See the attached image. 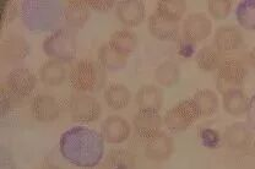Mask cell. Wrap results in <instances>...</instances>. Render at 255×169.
<instances>
[{
  "label": "cell",
  "mask_w": 255,
  "mask_h": 169,
  "mask_svg": "<svg viewBox=\"0 0 255 169\" xmlns=\"http://www.w3.org/2000/svg\"><path fill=\"white\" fill-rule=\"evenodd\" d=\"M105 69L91 59L79 60L69 73V83L79 93H90L102 88L105 84Z\"/></svg>",
  "instance_id": "1"
},
{
  "label": "cell",
  "mask_w": 255,
  "mask_h": 169,
  "mask_svg": "<svg viewBox=\"0 0 255 169\" xmlns=\"http://www.w3.org/2000/svg\"><path fill=\"white\" fill-rule=\"evenodd\" d=\"M43 51L50 59L68 63L76 55L75 34L69 30H58L44 39Z\"/></svg>",
  "instance_id": "2"
},
{
  "label": "cell",
  "mask_w": 255,
  "mask_h": 169,
  "mask_svg": "<svg viewBox=\"0 0 255 169\" xmlns=\"http://www.w3.org/2000/svg\"><path fill=\"white\" fill-rule=\"evenodd\" d=\"M199 118H200V114H199L194 102L189 98L172 107L164 114L163 124L171 131L178 133V131L187 130L191 124Z\"/></svg>",
  "instance_id": "3"
},
{
  "label": "cell",
  "mask_w": 255,
  "mask_h": 169,
  "mask_svg": "<svg viewBox=\"0 0 255 169\" xmlns=\"http://www.w3.org/2000/svg\"><path fill=\"white\" fill-rule=\"evenodd\" d=\"M247 76V68L237 59H226L217 70V89L226 93L232 89L242 88Z\"/></svg>",
  "instance_id": "4"
},
{
  "label": "cell",
  "mask_w": 255,
  "mask_h": 169,
  "mask_svg": "<svg viewBox=\"0 0 255 169\" xmlns=\"http://www.w3.org/2000/svg\"><path fill=\"white\" fill-rule=\"evenodd\" d=\"M69 109H70L71 119L81 123H91L97 120L102 114L100 102L95 97L90 96L89 93H79V92L71 97Z\"/></svg>",
  "instance_id": "5"
},
{
  "label": "cell",
  "mask_w": 255,
  "mask_h": 169,
  "mask_svg": "<svg viewBox=\"0 0 255 169\" xmlns=\"http://www.w3.org/2000/svg\"><path fill=\"white\" fill-rule=\"evenodd\" d=\"M212 32V22L204 12H195L188 15L183 21L182 34L183 38L191 43L205 41Z\"/></svg>",
  "instance_id": "6"
},
{
  "label": "cell",
  "mask_w": 255,
  "mask_h": 169,
  "mask_svg": "<svg viewBox=\"0 0 255 169\" xmlns=\"http://www.w3.org/2000/svg\"><path fill=\"white\" fill-rule=\"evenodd\" d=\"M36 84V75L26 68L15 69L7 76V88L20 99H23L30 96L32 92H33Z\"/></svg>",
  "instance_id": "7"
},
{
  "label": "cell",
  "mask_w": 255,
  "mask_h": 169,
  "mask_svg": "<svg viewBox=\"0 0 255 169\" xmlns=\"http://www.w3.org/2000/svg\"><path fill=\"white\" fill-rule=\"evenodd\" d=\"M131 126L121 115H111L106 119L101 126V135L108 144L118 145L129 139Z\"/></svg>",
  "instance_id": "8"
},
{
  "label": "cell",
  "mask_w": 255,
  "mask_h": 169,
  "mask_svg": "<svg viewBox=\"0 0 255 169\" xmlns=\"http://www.w3.org/2000/svg\"><path fill=\"white\" fill-rule=\"evenodd\" d=\"M174 151V141L163 131L146 140L143 153L151 161H167Z\"/></svg>",
  "instance_id": "9"
},
{
  "label": "cell",
  "mask_w": 255,
  "mask_h": 169,
  "mask_svg": "<svg viewBox=\"0 0 255 169\" xmlns=\"http://www.w3.org/2000/svg\"><path fill=\"white\" fill-rule=\"evenodd\" d=\"M116 15L126 27H136L146 17L145 4L139 0H123L117 2Z\"/></svg>",
  "instance_id": "10"
},
{
  "label": "cell",
  "mask_w": 255,
  "mask_h": 169,
  "mask_svg": "<svg viewBox=\"0 0 255 169\" xmlns=\"http://www.w3.org/2000/svg\"><path fill=\"white\" fill-rule=\"evenodd\" d=\"M148 30L153 37L161 41L179 39V22L163 16L158 11L148 17Z\"/></svg>",
  "instance_id": "11"
},
{
  "label": "cell",
  "mask_w": 255,
  "mask_h": 169,
  "mask_svg": "<svg viewBox=\"0 0 255 169\" xmlns=\"http://www.w3.org/2000/svg\"><path fill=\"white\" fill-rule=\"evenodd\" d=\"M31 112L33 118L41 123H52L60 115V105L57 99L48 94L34 97L31 103Z\"/></svg>",
  "instance_id": "12"
},
{
  "label": "cell",
  "mask_w": 255,
  "mask_h": 169,
  "mask_svg": "<svg viewBox=\"0 0 255 169\" xmlns=\"http://www.w3.org/2000/svg\"><path fill=\"white\" fill-rule=\"evenodd\" d=\"M162 125H163V118L157 112L139 110L132 119V126H134L135 133L145 140L161 133Z\"/></svg>",
  "instance_id": "13"
},
{
  "label": "cell",
  "mask_w": 255,
  "mask_h": 169,
  "mask_svg": "<svg viewBox=\"0 0 255 169\" xmlns=\"http://www.w3.org/2000/svg\"><path fill=\"white\" fill-rule=\"evenodd\" d=\"M243 41V34L235 26H221L214 36V46L225 55L238 51Z\"/></svg>",
  "instance_id": "14"
},
{
  "label": "cell",
  "mask_w": 255,
  "mask_h": 169,
  "mask_svg": "<svg viewBox=\"0 0 255 169\" xmlns=\"http://www.w3.org/2000/svg\"><path fill=\"white\" fill-rule=\"evenodd\" d=\"M223 139L227 146L237 151H244L253 146L254 136L251 129L243 123H235L227 126L223 134Z\"/></svg>",
  "instance_id": "15"
},
{
  "label": "cell",
  "mask_w": 255,
  "mask_h": 169,
  "mask_svg": "<svg viewBox=\"0 0 255 169\" xmlns=\"http://www.w3.org/2000/svg\"><path fill=\"white\" fill-rule=\"evenodd\" d=\"M163 91L155 84H145L137 91L135 102L139 110L157 112L163 105Z\"/></svg>",
  "instance_id": "16"
},
{
  "label": "cell",
  "mask_w": 255,
  "mask_h": 169,
  "mask_svg": "<svg viewBox=\"0 0 255 169\" xmlns=\"http://www.w3.org/2000/svg\"><path fill=\"white\" fill-rule=\"evenodd\" d=\"M66 78H68V69L62 60H48L39 70V79L46 86H60L65 83Z\"/></svg>",
  "instance_id": "17"
},
{
  "label": "cell",
  "mask_w": 255,
  "mask_h": 169,
  "mask_svg": "<svg viewBox=\"0 0 255 169\" xmlns=\"http://www.w3.org/2000/svg\"><path fill=\"white\" fill-rule=\"evenodd\" d=\"M30 53V46L23 37L10 36L0 44V54L4 60L18 62L25 59Z\"/></svg>",
  "instance_id": "18"
},
{
  "label": "cell",
  "mask_w": 255,
  "mask_h": 169,
  "mask_svg": "<svg viewBox=\"0 0 255 169\" xmlns=\"http://www.w3.org/2000/svg\"><path fill=\"white\" fill-rule=\"evenodd\" d=\"M223 109L232 117H241L248 113L249 99L242 88L232 89L222 94Z\"/></svg>",
  "instance_id": "19"
},
{
  "label": "cell",
  "mask_w": 255,
  "mask_h": 169,
  "mask_svg": "<svg viewBox=\"0 0 255 169\" xmlns=\"http://www.w3.org/2000/svg\"><path fill=\"white\" fill-rule=\"evenodd\" d=\"M108 44L116 52L121 53L124 57H129L131 53L135 52L137 47V37L132 31L123 28V30L116 31L111 36Z\"/></svg>",
  "instance_id": "20"
},
{
  "label": "cell",
  "mask_w": 255,
  "mask_h": 169,
  "mask_svg": "<svg viewBox=\"0 0 255 169\" xmlns=\"http://www.w3.org/2000/svg\"><path fill=\"white\" fill-rule=\"evenodd\" d=\"M64 17L70 27L81 28L90 18V6L87 1H68L64 9Z\"/></svg>",
  "instance_id": "21"
},
{
  "label": "cell",
  "mask_w": 255,
  "mask_h": 169,
  "mask_svg": "<svg viewBox=\"0 0 255 169\" xmlns=\"http://www.w3.org/2000/svg\"><path fill=\"white\" fill-rule=\"evenodd\" d=\"M103 97L108 107L114 110H119L129 105L131 101V92L124 84H113L106 88Z\"/></svg>",
  "instance_id": "22"
},
{
  "label": "cell",
  "mask_w": 255,
  "mask_h": 169,
  "mask_svg": "<svg viewBox=\"0 0 255 169\" xmlns=\"http://www.w3.org/2000/svg\"><path fill=\"white\" fill-rule=\"evenodd\" d=\"M225 60V54H222L214 44L203 47L196 54V63L204 71L219 70Z\"/></svg>",
  "instance_id": "23"
},
{
  "label": "cell",
  "mask_w": 255,
  "mask_h": 169,
  "mask_svg": "<svg viewBox=\"0 0 255 169\" xmlns=\"http://www.w3.org/2000/svg\"><path fill=\"white\" fill-rule=\"evenodd\" d=\"M191 101L195 104L200 118L210 117L219 109V97L211 89H201V91L196 92L191 97Z\"/></svg>",
  "instance_id": "24"
},
{
  "label": "cell",
  "mask_w": 255,
  "mask_h": 169,
  "mask_svg": "<svg viewBox=\"0 0 255 169\" xmlns=\"http://www.w3.org/2000/svg\"><path fill=\"white\" fill-rule=\"evenodd\" d=\"M136 160L131 152L126 149H113L106 157L103 169H135Z\"/></svg>",
  "instance_id": "25"
},
{
  "label": "cell",
  "mask_w": 255,
  "mask_h": 169,
  "mask_svg": "<svg viewBox=\"0 0 255 169\" xmlns=\"http://www.w3.org/2000/svg\"><path fill=\"white\" fill-rule=\"evenodd\" d=\"M98 63L105 70L118 71L127 67L128 58L116 52L110 44H103L98 52Z\"/></svg>",
  "instance_id": "26"
},
{
  "label": "cell",
  "mask_w": 255,
  "mask_h": 169,
  "mask_svg": "<svg viewBox=\"0 0 255 169\" xmlns=\"http://www.w3.org/2000/svg\"><path fill=\"white\" fill-rule=\"evenodd\" d=\"M180 78L179 65L172 60L161 63L155 70V79L158 84L163 87H172L178 84Z\"/></svg>",
  "instance_id": "27"
},
{
  "label": "cell",
  "mask_w": 255,
  "mask_h": 169,
  "mask_svg": "<svg viewBox=\"0 0 255 169\" xmlns=\"http://www.w3.org/2000/svg\"><path fill=\"white\" fill-rule=\"evenodd\" d=\"M156 11H158L163 16L179 22L187 11V4L182 0H162L157 4Z\"/></svg>",
  "instance_id": "28"
},
{
  "label": "cell",
  "mask_w": 255,
  "mask_h": 169,
  "mask_svg": "<svg viewBox=\"0 0 255 169\" xmlns=\"http://www.w3.org/2000/svg\"><path fill=\"white\" fill-rule=\"evenodd\" d=\"M237 20L246 30H255V0H247L238 5Z\"/></svg>",
  "instance_id": "29"
},
{
  "label": "cell",
  "mask_w": 255,
  "mask_h": 169,
  "mask_svg": "<svg viewBox=\"0 0 255 169\" xmlns=\"http://www.w3.org/2000/svg\"><path fill=\"white\" fill-rule=\"evenodd\" d=\"M233 7V2L231 0H211L207 5L210 15L216 20H223L228 17Z\"/></svg>",
  "instance_id": "30"
},
{
  "label": "cell",
  "mask_w": 255,
  "mask_h": 169,
  "mask_svg": "<svg viewBox=\"0 0 255 169\" xmlns=\"http://www.w3.org/2000/svg\"><path fill=\"white\" fill-rule=\"evenodd\" d=\"M116 2L117 1H113V0H90V1H87V5L90 6V9L97 10V11L101 12H106L108 10L113 9L117 5Z\"/></svg>",
  "instance_id": "31"
},
{
  "label": "cell",
  "mask_w": 255,
  "mask_h": 169,
  "mask_svg": "<svg viewBox=\"0 0 255 169\" xmlns=\"http://www.w3.org/2000/svg\"><path fill=\"white\" fill-rule=\"evenodd\" d=\"M201 140L205 144V146H215V145L219 144V134L216 131L211 130V129H205V130L201 131L200 134Z\"/></svg>",
  "instance_id": "32"
},
{
  "label": "cell",
  "mask_w": 255,
  "mask_h": 169,
  "mask_svg": "<svg viewBox=\"0 0 255 169\" xmlns=\"http://www.w3.org/2000/svg\"><path fill=\"white\" fill-rule=\"evenodd\" d=\"M179 53L183 57H190L195 53V43H191L184 38L179 39Z\"/></svg>",
  "instance_id": "33"
},
{
  "label": "cell",
  "mask_w": 255,
  "mask_h": 169,
  "mask_svg": "<svg viewBox=\"0 0 255 169\" xmlns=\"http://www.w3.org/2000/svg\"><path fill=\"white\" fill-rule=\"evenodd\" d=\"M248 115H249V120H251L255 126V94L253 96V98H252V101H249Z\"/></svg>",
  "instance_id": "34"
},
{
  "label": "cell",
  "mask_w": 255,
  "mask_h": 169,
  "mask_svg": "<svg viewBox=\"0 0 255 169\" xmlns=\"http://www.w3.org/2000/svg\"><path fill=\"white\" fill-rule=\"evenodd\" d=\"M249 60H251V64L252 67L255 69V47L253 49H252L251 54H249Z\"/></svg>",
  "instance_id": "35"
},
{
  "label": "cell",
  "mask_w": 255,
  "mask_h": 169,
  "mask_svg": "<svg viewBox=\"0 0 255 169\" xmlns=\"http://www.w3.org/2000/svg\"><path fill=\"white\" fill-rule=\"evenodd\" d=\"M42 169H62L60 167H58V166H54V165H48L46 167H43Z\"/></svg>",
  "instance_id": "36"
},
{
  "label": "cell",
  "mask_w": 255,
  "mask_h": 169,
  "mask_svg": "<svg viewBox=\"0 0 255 169\" xmlns=\"http://www.w3.org/2000/svg\"><path fill=\"white\" fill-rule=\"evenodd\" d=\"M252 149H253V153H254V156H255V140H254V142H253V146H252Z\"/></svg>",
  "instance_id": "37"
},
{
  "label": "cell",
  "mask_w": 255,
  "mask_h": 169,
  "mask_svg": "<svg viewBox=\"0 0 255 169\" xmlns=\"http://www.w3.org/2000/svg\"><path fill=\"white\" fill-rule=\"evenodd\" d=\"M102 169H103V168H102Z\"/></svg>",
  "instance_id": "38"
}]
</instances>
